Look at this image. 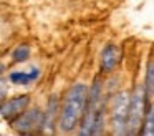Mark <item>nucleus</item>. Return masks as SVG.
Returning a JSON list of instances; mask_svg holds the SVG:
<instances>
[{
  "label": "nucleus",
  "mask_w": 154,
  "mask_h": 136,
  "mask_svg": "<svg viewBox=\"0 0 154 136\" xmlns=\"http://www.w3.org/2000/svg\"><path fill=\"white\" fill-rule=\"evenodd\" d=\"M90 88L85 83H76L70 86L63 96L60 108V119H58V128L63 133H71L78 126L85 115Z\"/></svg>",
  "instance_id": "nucleus-1"
},
{
  "label": "nucleus",
  "mask_w": 154,
  "mask_h": 136,
  "mask_svg": "<svg viewBox=\"0 0 154 136\" xmlns=\"http://www.w3.org/2000/svg\"><path fill=\"white\" fill-rule=\"evenodd\" d=\"M106 103L103 100V81H101V76H96L93 80V85L90 86L86 108H85V115L81 118V125H80V134L81 136L93 134V128H94V123H96L98 113H100V109Z\"/></svg>",
  "instance_id": "nucleus-2"
},
{
  "label": "nucleus",
  "mask_w": 154,
  "mask_h": 136,
  "mask_svg": "<svg viewBox=\"0 0 154 136\" xmlns=\"http://www.w3.org/2000/svg\"><path fill=\"white\" fill-rule=\"evenodd\" d=\"M147 106H149V98L146 95L144 85H137L134 91L131 93L129 113H128V134L133 136L141 133V126H143Z\"/></svg>",
  "instance_id": "nucleus-3"
},
{
  "label": "nucleus",
  "mask_w": 154,
  "mask_h": 136,
  "mask_svg": "<svg viewBox=\"0 0 154 136\" xmlns=\"http://www.w3.org/2000/svg\"><path fill=\"white\" fill-rule=\"evenodd\" d=\"M131 93L118 91L111 103V131L113 134H128V113H129Z\"/></svg>",
  "instance_id": "nucleus-4"
},
{
  "label": "nucleus",
  "mask_w": 154,
  "mask_h": 136,
  "mask_svg": "<svg viewBox=\"0 0 154 136\" xmlns=\"http://www.w3.org/2000/svg\"><path fill=\"white\" fill-rule=\"evenodd\" d=\"M10 125L18 134H33V133H38V131H42V126H43V111L40 108H37V106L32 109H25Z\"/></svg>",
  "instance_id": "nucleus-5"
},
{
  "label": "nucleus",
  "mask_w": 154,
  "mask_h": 136,
  "mask_svg": "<svg viewBox=\"0 0 154 136\" xmlns=\"http://www.w3.org/2000/svg\"><path fill=\"white\" fill-rule=\"evenodd\" d=\"M30 100H32L30 95H28V93H23V95H17V96H14V98H10V100L2 101V109H0L2 119L12 123L15 118H18V116L28 108Z\"/></svg>",
  "instance_id": "nucleus-6"
},
{
  "label": "nucleus",
  "mask_w": 154,
  "mask_h": 136,
  "mask_svg": "<svg viewBox=\"0 0 154 136\" xmlns=\"http://www.w3.org/2000/svg\"><path fill=\"white\" fill-rule=\"evenodd\" d=\"M121 60V52L116 43H106L100 53V71L108 75L113 73Z\"/></svg>",
  "instance_id": "nucleus-7"
},
{
  "label": "nucleus",
  "mask_w": 154,
  "mask_h": 136,
  "mask_svg": "<svg viewBox=\"0 0 154 136\" xmlns=\"http://www.w3.org/2000/svg\"><path fill=\"white\" fill-rule=\"evenodd\" d=\"M60 108L61 103L57 95L50 96L47 103V109L43 111V126H42V133H55V126H58V119H60Z\"/></svg>",
  "instance_id": "nucleus-8"
},
{
  "label": "nucleus",
  "mask_w": 154,
  "mask_h": 136,
  "mask_svg": "<svg viewBox=\"0 0 154 136\" xmlns=\"http://www.w3.org/2000/svg\"><path fill=\"white\" fill-rule=\"evenodd\" d=\"M38 76H40V70H38L37 66H33L30 71H12L10 75H8V80H10L14 85L27 86V85H30L32 81L38 80Z\"/></svg>",
  "instance_id": "nucleus-9"
},
{
  "label": "nucleus",
  "mask_w": 154,
  "mask_h": 136,
  "mask_svg": "<svg viewBox=\"0 0 154 136\" xmlns=\"http://www.w3.org/2000/svg\"><path fill=\"white\" fill-rule=\"evenodd\" d=\"M139 134L154 136V105L152 103H149V106H147V111H146V116H144V121H143V126H141Z\"/></svg>",
  "instance_id": "nucleus-10"
},
{
  "label": "nucleus",
  "mask_w": 154,
  "mask_h": 136,
  "mask_svg": "<svg viewBox=\"0 0 154 136\" xmlns=\"http://www.w3.org/2000/svg\"><path fill=\"white\" fill-rule=\"evenodd\" d=\"M144 90H146V95L147 98H152L154 95V58L147 62V66H146V76H144Z\"/></svg>",
  "instance_id": "nucleus-11"
},
{
  "label": "nucleus",
  "mask_w": 154,
  "mask_h": 136,
  "mask_svg": "<svg viewBox=\"0 0 154 136\" xmlns=\"http://www.w3.org/2000/svg\"><path fill=\"white\" fill-rule=\"evenodd\" d=\"M30 58V46L28 45H18L12 52V62L14 63H25Z\"/></svg>",
  "instance_id": "nucleus-12"
}]
</instances>
